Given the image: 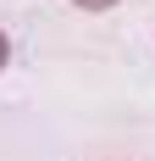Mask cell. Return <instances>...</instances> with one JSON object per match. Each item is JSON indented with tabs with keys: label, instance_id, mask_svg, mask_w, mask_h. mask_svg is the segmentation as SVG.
<instances>
[{
	"label": "cell",
	"instance_id": "cell-2",
	"mask_svg": "<svg viewBox=\"0 0 155 161\" xmlns=\"http://www.w3.org/2000/svg\"><path fill=\"white\" fill-rule=\"evenodd\" d=\"M0 67H6V33H0Z\"/></svg>",
	"mask_w": 155,
	"mask_h": 161
},
{
	"label": "cell",
	"instance_id": "cell-1",
	"mask_svg": "<svg viewBox=\"0 0 155 161\" xmlns=\"http://www.w3.org/2000/svg\"><path fill=\"white\" fill-rule=\"evenodd\" d=\"M78 6H89V11H100V6H116V0H78Z\"/></svg>",
	"mask_w": 155,
	"mask_h": 161
}]
</instances>
